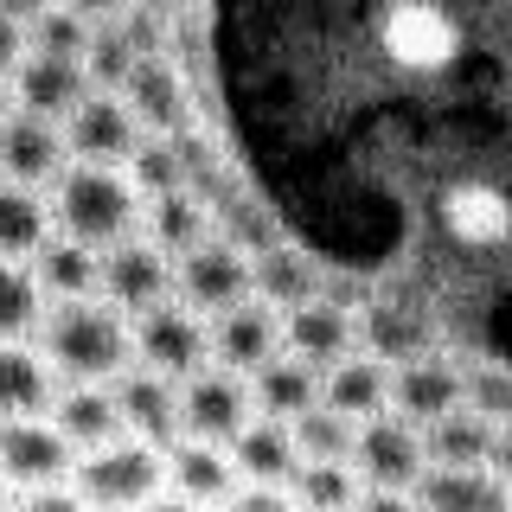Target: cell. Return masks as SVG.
I'll use <instances>...</instances> for the list:
<instances>
[{
	"label": "cell",
	"mask_w": 512,
	"mask_h": 512,
	"mask_svg": "<svg viewBox=\"0 0 512 512\" xmlns=\"http://www.w3.org/2000/svg\"><path fill=\"white\" fill-rule=\"evenodd\" d=\"M39 352L64 378V391H109L135 372V327L103 295L96 301H58L39 320Z\"/></svg>",
	"instance_id": "obj_1"
},
{
	"label": "cell",
	"mask_w": 512,
	"mask_h": 512,
	"mask_svg": "<svg viewBox=\"0 0 512 512\" xmlns=\"http://www.w3.org/2000/svg\"><path fill=\"white\" fill-rule=\"evenodd\" d=\"M141 224V192L128 186V173H103V167H71L52 186V231L71 237L84 250H116L135 237Z\"/></svg>",
	"instance_id": "obj_2"
},
{
	"label": "cell",
	"mask_w": 512,
	"mask_h": 512,
	"mask_svg": "<svg viewBox=\"0 0 512 512\" xmlns=\"http://www.w3.org/2000/svg\"><path fill=\"white\" fill-rule=\"evenodd\" d=\"M160 487H167V448H148L135 436H122L109 448H90V455H77V468H71V493L90 512L148 506Z\"/></svg>",
	"instance_id": "obj_3"
},
{
	"label": "cell",
	"mask_w": 512,
	"mask_h": 512,
	"mask_svg": "<svg viewBox=\"0 0 512 512\" xmlns=\"http://www.w3.org/2000/svg\"><path fill=\"white\" fill-rule=\"evenodd\" d=\"M372 45L404 77H436V71H448V64L468 52V20L448 13V7L404 0V7H384L378 20H372Z\"/></svg>",
	"instance_id": "obj_4"
},
{
	"label": "cell",
	"mask_w": 512,
	"mask_h": 512,
	"mask_svg": "<svg viewBox=\"0 0 512 512\" xmlns=\"http://www.w3.org/2000/svg\"><path fill=\"white\" fill-rule=\"evenodd\" d=\"M128 327H135V365L141 372L186 384L212 365V320H199L180 301H160V308H148L141 320H128Z\"/></svg>",
	"instance_id": "obj_5"
},
{
	"label": "cell",
	"mask_w": 512,
	"mask_h": 512,
	"mask_svg": "<svg viewBox=\"0 0 512 512\" xmlns=\"http://www.w3.org/2000/svg\"><path fill=\"white\" fill-rule=\"evenodd\" d=\"M250 423H256L250 378L205 365L199 378H186V384H180V442H212V448H231V442L244 436Z\"/></svg>",
	"instance_id": "obj_6"
},
{
	"label": "cell",
	"mask_w": 512,
	"mask_h": 512,
	"mask_svg": "<svg viewBox=\"0 0 512 512\" xmlns=\"http://www.w3.org/2000/svg\"><path fill=\"white\" fill-rule=\"evenodd\" d=\"M352 474H359V487H378V493H416L423 474H429L423 429L404 423V416H391V410H384L378 423H359Z\"/></svg>",
	"instance_id": "obj_7"
},
{
	"label": "cell",
	"mask_w": 512,
	"mask_h": 512,
	"mask_svg": "<svg viewBox=\"0 0 512 512\" xmlns=\"http://www.w3.org/2000/svg\"><path fill=\"white\" fill-rule=\"evenodd\" d=\"M173 301L192 308L199 320H218L250 301V256L212 237L205 250H192L186 263H173Z\"/></svg>",
	"instance_id": "obj_8"
},
{
	"label": "cell",
	"mask_w": 512,
	"mask_h": 512,
	"mask_svg": "<svg viewBox=\"0 0 512 512\" xmlns=\"http://www.w3.org/2000/svg\"><path fill=\"white\" fill-rule=\"evenodd\" d=\"M141 141H148V135L135 128L128 103H122V96H103V90H90L84 103H77V116L64 122V148H71V167L122 173L128 160H135Z\"/></svg>",
	"instance_id": "obj_9"
},
{
	"label": "cell",
	"mask_w": 512,
	"mask_h": 512,
	"mask_svg": "<svg viewBox=\"0 0 512 512\" xmlns=\"http://www.w3.org/2000/svg\"><path fill=\"white\" fill-rule=\"evenodd\" d=\"M77 448L52 429V416L39 423H0V480L20 493H45V487H71Z\"/></svg>",
	"instance_id": "obj_10"
},
{
	"label": "cell",
	"mask_w": 512,
	"mask_h": 512,
	"mask_svg": "<svg viewBox=\"0 0 512 512\" xmlns=\"http://www.w3.org/2000/svg\"><path fill=\"white\" fill-rule=\"evenodd\" d=\"M122 103L148 141H173L192 128V84L173 58H141L135 77L122 84Z\"/></svg>",
	"instance_id": "obj_11"
},
{
	"label": "cell",
	"mask_w": 512,
	"mask_h": 512,
	"mask_svg": "<svg viewBox=\"0 0 512 512\" xmlns=\"http://www.w3.org/2000/svg\"><path fill=\"white\" fill-rule=\"evenodd\" d=\"M96 295H103L116 314L141 320L148 308L173 301V263L148 244V237H128V244L103 250V288H96Z\"/></svg>",
	"instance_id": "obj_12"
},
{
	"label": "cell",
	"mask_w": 512,
	"mask_h": 512,
	"mask_svg": "<svg viewBox=\"0 0 512 512\" xmlns=\"http://www.w3.org/2000/svg\"><path fill=\"white\" fill-rule=\"evenodd\" d=\"M442 231L455 250H506L512 244V192L493 180H455L442 192Z\"/></svg>",
	"instance_id": "obj_13"
},
{
	"label": "cell",
	"mask_w": 512,
	"mask_h": 512,
	"mask_svg": "<svg viewBox=\"0 0 512 512\" xmlns=\"http://www.w3.org/2000/svg\"><path fill=\"white\" fill-rule=\"evenodd\" d=\"M282 352L301 359V365H314V372L327 378L340 359L359 352V314H352L346 301L320 295V301H308V308L282 314Z\"/></svg>",
	"instance_id": "obj_14"
},
{
	"label": "cell",
	"mask_w": 512,
	"mask_h": 512,
	"mask_svg": "<svg viewBox=\"0 0 512 512\" xmlns=\"http://www.w3.org/2000/svg\"><path fill=\"white\" fill-rule=\"evenodd\" d=\"M461 404H468V365L442 359V352H429V359L397 365L391 372V416H404V423H416V429L442 423V416L461 410Z\"/></svg>",
	"instance_id": "obj_15"
},
{
	"label": "cell",
	"mask_w": 512,
	"mask_h": 512,
	"mask_svg": "<svg viewBox=\"0 0 512 512\" xmlns=\"http://www.w3.org/2000/svg\"><path fill=\"white\" fill-rule=\"evenodd\" d=\"M269 359H282V314L263 308V301H244V308L218 314L212 320V365L237 378H256Z\"/></svg>",
	"instance_id": "obj_16"
},
{
	"label": "cell",
	"mask_w": 512,
	"mask_h": 512,
	"mask_svg": "<svg viewBox=\"0 0 512 512\" xmlns=\"http://www.w3.org/2000/svg\"><path fill=\"white\" fill-rule=\"evenodd\" d=\"M71 173V148H64V128L52 122H32V116H13L0 128V180L7 186H26V192H45Z\"/></svg>",
	"instance_id": "obj_17"
},
{
	"label": "cell",
	"mask_w": 512,
	"mask_h": 512,
	"mask_svg": "<svg viewBox=\"0 0 512 512\" xmlns=\"http://www.w3.org/2000/svg\"><path fill=\"white\" fill-rule=\"evenodd\" d=\"M90 96V77L77 58H45V52H26V64L13 71V103H20V116L32 122H52L64 128L77 116V103Z\"/></svg>",
	"instance_id": "obj_18"
},
{
	"label": "cell",
	"mask_w": 512,
	"mask_h": 512,
	"mask_svg": "<svg viewBox=\"0 0 512 512\" xmlns=\"http://www.w3.org/2000/svg\"><path fill=\"white\" fill-rule=\"evenodd\" d=\"M250 295L263 301V308H276V314H295V308H308V301L327 295V269L314 263L301 244H269L263 256H250Z\"/></svg>",
	"instance_id": "obj_19"
},
{
	"label": "cell",
	"mask_w": 512,
	"mask_h": 512,
	"mask_svg": "<svg viewBox=\"0 0 512 512\" xmlns=\"http://www.w3.org/2000/svg\"><path fill=\"white\" fill-rule=\"evenodd\" d=\"M116 391V410H122V429L135 442H148V448H173L180 442V384L173 378H160V372H128L109 384Z\"/></svg>",
	"instance_id": "obj_20"
},
{
	"label": "cell",
	"mask_w": 512,
	"mask_h": 512,
	"mask_svg": "<svg viewBox=\"0 0 512 512\" xmlns=\"http://www.w3.org/2000/svg\"><path fill=\"white\" fill-rule=\"evenodd\" d=\"M58 372L45 365L39 346H0V423H39L58 404Z\"/></svg>",
	"instance_id": "obj_21"
},
{
	"label": "cell",
	"mask_w": 512,
	"mask_h": 512,
	"mask_svg": "<svg viewBox=\"0 0 512 512\" xmlns=\"http://www.w3.org/2000/svg\"><path fill=\"white\" fill-rule=\"evenodd\" d=\"M141 237L167 256V263H186L192 250H205L218 237V218L199 192H173V199H154L141 205Z\"/></svg>",
	"instance_id": "obj_22"
},
{
	"label": "cell",
	"mask_w": 512,
	"mask_h": 512,
	"mask_svg": "<svg viewBox=\"0 0 512 512\" xmlns=\"http://www.w3.org/2000/svg\"><path fill=\"white\" fill-rule=\"evenodd\" d=\"M493 442H500V429H493L480 410H468V404L448 410L442 423L423 429L429 468H448V474H480V468H493Z\"/></svg>",
	"instance_id": "obj_23"
},
{
	"label": "cell",
	"mask_w": 512,
	"mask_h": 512,
	"mask_svg": "<svg viewBox=\"0 0 512 512\" xmlns=\"http://www.w3.org/2000/svg\"><path fill=\"white\" fill-rule=\"evenodd\" d=\"M167 487L192 506H224L237 493V461L231 448H212V442H173L167 448Z\"/></svg>",
	"instance_id": "obj_24"
},
{
	"label": "cell",
	"mask_w": 512,
	"mask_h": 512,
	"mask_svg": "<svg viewBox=\"0 0 512 512\" xmlns=\"http://www.w3.org/2000/svg\"><path fill=\"white\" fill-rule=\"evenodd\" d=\"M320 404L352 416V423H378V416L391 410V365L352 352V359H340L327 378H320Z\"/></svg>",
	"instance_id": "obj_25"
},
{
	"label": "cell",
	"mask_w": 512,
	"mask_h": 512,
	"mask_svg": "<svg viewBox=\"0 0 512 512\" xmlns=\"http://www.w3.org/2000/svg\"><path fill=\"white\" fill-rule=\"evenodd\" d=\"M231 461H237V487H295V474H301L288 423H263V416L231 442Z\"/></svg>",
	"instance_id": "obj_26"
},
{
	"label": "cell",
	"mask_w": 512,
	"mask_h": 512,
	"mask_svg": "<svg viewBox=\"0 0 512 512\" xmlns=\"http://www.w3.org/2000/svg\"><path fill=\"white\" fill-rule=\"evenodd\" d=\"M250 404H256L263 423H295V416H308L320 404V372L282 352V359H269L263 372L250 378Z\"/></svg>",
	"instance_id": "obj_27"
},
{
	"label": "cell",
	"mask_w": 512,
	"mask_h": 512,
	"mask_svg": "<svg viewBox=\"0 0 512 512\" xmlns=\"http://www.w3.org/2000/svg\"><path fill=\"white\" fill-rule=\"evenodd\" d=\"M32 276H39V288H45L52 308H58V301H96V288H103V256L52 231V244L32 256Z\"/></svg>",
	"instance_id": "obj_28"
},
{
	"label": "cell",
	"mask_w": 512,
	"mask_h": 512,
	"mask_svg": "<svg viewBox=\"0 0 512 512\" xmlns=\"http://www.w3.org/2000/svg\"><path fill=\"white\" fill-rule=\"evenodd\" d=\"M52 429L77 448V455H90V448H109V442L128 436V429H122V410H116V391H58Z\"/></svg>",
	"instance_id": "obj_29"
},
{
	"label": "cell",
	"mask_w": 512,
	"mask_h": 512,
	"mask_svg": "<svg viewBox=\"0 0 512 512\" xmlns=\"http://www.w3.org/2000/svg\"><path fill=\"white\" fill-rule=\"evenodd\" d=\"M416 512H512V493L493 480V468H480V474L429 468L423 487H416Z\"/></svg>",
	"instance_id": "obj_30"
},
{
	"label": "cell",
	"mask_w": 512,
	"mask_h": 512,
	"mask_svg": "<svg viewBox=\"0 0 512 512\" xmlns=\"http://www.w3.org/2000/svg\"><path fill=\"white\" fill-rule=\"evenodd\" d=\"M45 244H52V205L0 180V263H32Z\"/></svg>",
	"instance_id": "obj_31"
},
{
	"label": "cell",
	"mask_w": 512,
	"mask_h": 512,
	"mask_svg": "<svg viewBox=\"0 0 512 512\" xmlns=\"http://www.w3.org/2000/svg\"><path fill=\"white\" fill-rule=\"evenodd\" d=\"M288 436H295V455L301 461H340V468H352V448H359V423L327 404H314L308 416H295L288 423Z\"/></svg>",
	"instance_id": "obj_32"
},
{
	"label": "cell",
	"mask_w": 512,
	"mask_h": 512,
	"mask_svg": "<svg viewBox=\"0 0 512 512\" xmlns=\"http://www.w3.org/2000/svg\"><path fill=\"white\" fill-rule=\"evenodd\" d=\"M45 320V288L32 263H0V346H20Z\"/></svg>",
	"instance_id": "obj_33"
},
{
	"label": "cell",
	"mask_w": 512,
	"mask_h": 512,
	"mask_svg": "<svg viewBox=\"0 0 512 512\" xmlns=\"http://www.w3.org/2000/svg\"><path fill=\"white\" fill-rule=\"evenodd\" d=\"M295 506L301 512H352L359 506V474L340 468V461H301V474H295Z\"/></svg>",
	"instance_id": "obj_34"
},
{
	"label": "cell",
	"mask_w": 512,
	"mask_h": 512,
	"mask_svg": "<svg viewBox=\"0 0 512 512\" xmlns=\"http://www.w3.org/2000/svg\"><path fill=\"white\" fill-rule=\"evenodd\" d=\"M26 45L45 52V58H77V64H84L90 13L84 7H39V13H26Z\"/></svg>",
	"instance_id": "obj_35"
},
{
	"label": "cell",
	"mask_w": 512,
	"mask_h": 512,
	"mask_svg": "<svg viewBox=\"0 0 512 512\" xmlns=\"http://www.w3.org/2000/svg\"><path fill=\"white\" fill-rule=\"evenodd\" d=\"M128 186L141 192V205H154V199H173V192H186V167H180V148L173 141H141L135 160H128Z\"/></svg>",
	"instance_id": "obj_36"
},
{
	"label": "cell",
	"mask_w": 512,
	"mask_h": 512,
	"mask_svg": "<svg viewBox=\"0 0 512 512\" xmlns=\"http://www.w3.org/2000/svg\"><path fill=\"white\" fill-rule=\"evenodd\" d=\"M468 410H480L493 429H512V372L506 365H468Z\"/></svg>",
	"instance_id": "obj_37"
},
{
	"label": "cell",
	"mask_w": 512,
	"mask_h": 512,
	"mask_svg": "<svg viewBox=\"0 0 512 512\" xmlns=\"http://www.w3.org/2000/svg\"><path fill=\"white\" fill-rule=\"evenodd\" d=\"M26 13H13V7H0V77H13L26 64Z\"/></svg>",
	"instance_id": "obj_38"
},
{
	"label": "cell",
	"mask_w": 512,
	"mask_h": 512,
	"mask_svg": "<svg viewBox=\"0 0 512 512\" xmlns=\"http://www.w3.org/2000/svg\"><path fill=\"white\" fill-rule=\"evenodd\" d=\"M224 512H301V506H295L288 487H237L231 500H224Z\"/></svg>",
	"instance_id": "obj_39"
},
{
	"label": "cell",
	"mask_w": 512,
	"mask_h": 512,
	"mask_svg": "<svg viewBox=\"0 0 512 512\" xmlns=\"http://www.w3.org/2000/svg\"><path fill=\"white\" fill-rule=\"evenodd\" d=\"M13 512H90V506L77 500L71 487H45V493H20V500H13Z\"/></svg>",
	"instance_id": "obj_40"
},
{
	"label": "cell",
	"mask_w": 512,
	"mask_h": 512,
	"mask_svg": "<svg viewBox=\"0 0 512 512\" xmlns=\"http://www.w3.org/2000/svg\"><path fill=\"white\" fill-rule=\"evenodd\" d=\"M352 512H416V493H378V487H365Z\"/></svg>",
	"instance_id": "obj_41"
},
{
	"label": "cell",
	"mask_w": 512,
	"mask_h": 512,
	"mask_svg": "<svg viewBox=\"0 0 512 512\" xmlns=\"http://www.w3.org/2000/svg\"><path fill=\"white\" fill-rule=\"evenodd\" d=\"M493 480L512 493V429H500V442H493Z\"/></svg>",
	"instance_id": "obj_42"
},
{
	"label": "cell",
	"mask_w": 512,
	"mask_h": 512,
	"mask_svg": "<svg viewBox=\"0 0 512 512\" xmlns=\"http://www.w3.org/2000/svg\"><path fill=\"white\" fill-rule=\"evenodd\" d=\"M20 116V103H13V77H0V128Z\"/></svg>",
	"instance_id": "obj_43"
},
{
	"label": "cell",
	"mask_w": 512,
	"mask_h": 512,
	"mask_svg": "<svg viewBox=\"0 0 512 512\" xmlns=\"http://www.w3.org/2000/svg\"><path fill=\"white\" fill-rule=\"evenodd\" d=\"M0 512H13V487H7V480H0Z\"/></svg>",
	"instance_id": "obj_44"
}]
</instances>
